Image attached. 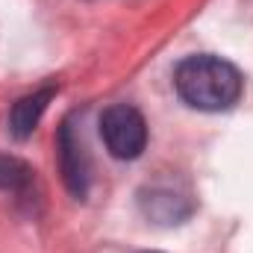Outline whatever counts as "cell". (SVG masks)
Wrapping results in <instances>:
<instances>
[{
    "label": "cell",
    "instance_id": "cell-1",
    "mask_svg": "<svg viewBox=\"0 0 253 253\" xmlns=\"http://www.w3.org/2000/svg\"><path fill=\"white\" fill-rule=\"evenodd\" d=\"M174 88L183 97V103H189L191 109L224 112L239 103L245 91V80L233 62L212 56V53H200V56H189L177 65Z\"/></svg>",
    "mask_w": 253,
    "mask_h": 253
},
{
    "label": "cell",
    "instance_id": "cell-2",
    "mask_svg": "<svg viewBox=\"0 0 253 253\" xmlns=\"http://www.w3.org/2000/svg\"><path fill=\"white\" fill-rule=\"evenodd\" d=\"M100 135L115 159H138L147 147L144 115L129 103H115L100 118Z\"/></svg>",
    "mask_w": 253,
    "mask_h": 253
},
{
    "label": "cell",
    "instance_id": "cell-3",
    "mask_svg": "<svg viewBox=\"0 0 253 253\" xmlns=\"http://www.w3.org/2000/svg\"><path fill=\"white\" fill-rule=\"evenodd\" d=\"M56 147H59V168H62L65 186H68V191H71L77 200H83L85 191H88V159H85L83 141H80V135L74 132L71 121H65V124L59 126V141H56Z\"/></svg>",
    "mask_w": 253,
    "mask_h": 253
},
{
    "label": "cell",
    "instance_id": "cell-4",
    "mask_svg": "<svg viewBox=\"0 0 253 253\" xmlns=\"http://www.w3.org/2000/svg\"><path fill=\"white\" fill-rule=\"evenodd\" d=\"M53 94H56V88H53V85H44V88H39V91L21 97V100L12 106V112H9V132H12L15 138H21V141L30 138L33 129L42 121L47 103L53 100Z\"/></svg>",
    "mask_w": 253,
    "mask_h": 253
},
{
    "label": "cell",
    "instance_id": "cell-5",
    "mask_svg": "<svg viewBox=\"0 0 253 253\" xmlns=\"http://www.w3.org/2000/svg\"><path fill=\"white\" fill-rule=\"evenodd\" d=\"M141 209L147 218L159 221V224H180L191 215V200L168 189H150L141 194Z\"/></svg>",
    "mask_w": 253,
    "mask_h": 253
},
{
    "label": "cell",
    "instance_id": "cell-6",
    "mask_svg": "<svg viewBox=\"0 0 253 253\" xmlns=\"http://www.w3.org/2000/svg\"><path fill=\"white\" fill-rule=\"evenodd\" d=\"M33 186V168L15 156L0 153V189L3 191H27Z\"/></svg>",
    "mask_w": 253,
    "mask_h": 253
}]
</instances>
